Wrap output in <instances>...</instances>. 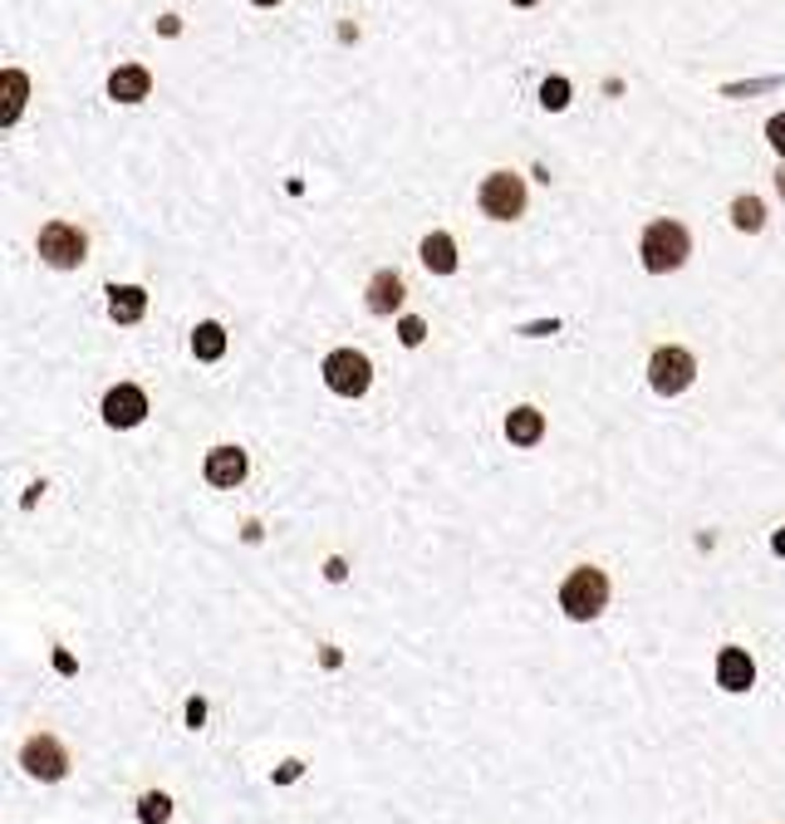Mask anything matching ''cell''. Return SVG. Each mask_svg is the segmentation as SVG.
I'll use <instances>...</instances> for the list:
<instances>
[{
	"mask_svg": "<svg viewBox=\"0 0 785 824\" xmlns=\"http://www.w3.org/2000/svg\"><path fill=\"white\" fill-rule=\"evenodd\" d=\"M639 256H643V266L653 270V275H668V270H682L688 266V256H692V236H688V226L682 222H653L643 231V246H639Z\"/></svg>",
	"mask_w": 785,
	"mask_h": 824,
	"instance_id": "obj_1",
	"label": "cell"
},
{
	"mask_svg": "<svg viewBox=\"0 0 785 824\" xmlns=\"http://www.w3.org/2000/svg\"><path fill=\"white\" fill-rule=\"evenodd\" d=\"M560 609L575 618V624H589V618H599L609 609V575L595 565H579L570 579H565L560 589Z\"/></svg>",
	"mask_w": 785,
	"mask_h": 824,
	"instance_id": "obj_2",
	"label": "cell"
},
{
	"mask_svg": "<svg viewBox=\"0 0 785 824\" xmlns=\"http://www.w3.org/2000/svg\"><path fill=\"white\" fill-rule=\"evenodd\" d=\"M692 378H698V359H692L688 349H678V343H668V349H658L653 359H648V383H653L658 398L688 393Z\"/></svg>",
	"mask_w": 785,
	"mask_h": 824,
	"instance_id": "obj_3",
	"label": "cell"
},
{
	"mask_svg": "<svg viewBox=\"0 0 785 824\" xmlns=\"http://www.w3.org/2000/svg\"><path fill=\"white\" fill-rule=\"evenodd\" d=\"M320 373H324L329 393H339V398H363L373 383V363H369V353H359V349H334Z\"/></svg>",
	"mask_w": 785,
	"mask_h": 824,
	"instance_id": "obj_4",
	"label": "cell"
},
{
	"mask_svg": "<svg viewBox=\"0 0 785 824\" xmlns=\"http://www.w3.org/2000/svg\"><path fill=\"white\" fill-rule=\"evenodd\" d=\"M40 260L54 270H79L89 260V236L74 222H50L40 231Z\"/></svg>",
	"mask_w": 785,
	"mask_h": 824,
	"instance_id": "obj_5",
	"label": "cell"
},
{
	"mask_svg": "<svg viewBox=\"0 0 785 824\" xmlns=\"http://www.w3.org/2000/svg\"><path fill=\"white\" fill-rule=\"evenodd\" d=\"M476 206H482L492 222H516V216L526 212V177H516V172H492V177L482 182V192H476Z\"/></svg>",
	"mask_w": 785,
	"mask_h": 824,
	"instance_id": "obj_6",
	"label": "cell"
},
{
	"mask_svg": "<svg viewBox=\"0 0 785 824\" xmlns=\"http://www.w3.org/2000/svg\"><path fill=\"white\" fill-rule=\"evenodd\" d=\"M20 765H25L35 781H64V775H70V751H64L54 737H44V731H40V737L25 741V751H20Z\"/></svg>",
	"mask_w": 785,
	"mask_h": 824,
	"instance_id": "obj_7",
	"label": "cell"
},
{
	"mask_svg": "<svg viewBox=\"0 0 785 824\" xmlns=\"http://www.w3.org/2000/svg\"><path fill=\"white\" fill-rule=\"evenodd\" d=\"M147 418V393L143 388H133V383H118V388H109V398H104V422L109 428H138V422Z\"/></svg>",
	"mask_w": 785,
	"mask_h": 824,
	"instance_id": "obj_8",
	"label": "cell"
},
{
	"mask_svg": "<svg viewBox=\"0 0 785 824\" xmlns=\"http://www.w3.org/2000/svg\"><path fill=\"white\" fill-rule=\"evenodd\" d=\"M246 472H250V462H246L241 446H211L207 462H202V476H207L211 486H241Z\"/></svg>",
	"mask_w": 785,
	"mask_h": 824,
	"instance_id": "obj_9",
	"label": "cell"
},
{
	"mask_svg": "<svg viewBox=\"0 0 785 824\" xmlns=\"http://www.w3.org/2000/svg\"><path fill=\"white\" fill-rule=\"evenodd\" d=\"M751 682H756V662H751L746 648L716 652V687H722V692H746Z\"/></svg>",
	"mask_w": 785,
	"mask_h": 824,
	"instance_id": "obj_10",
	"label": "cell"
},
{
	"mask_svg": "<svg viewBox=\"0 0 785 824\" xmlns=\"http://www.w3.org/2000/svg\"><path fill=\"white\" fill-rule=\"evenodd\" d=\"M153 94V74H147L143 64H123L109 74V99L113 103H143Z\"/></svg>",
	"mask_w": 785,
	"mask_h": 824,
	"instance_id": "obj_11",
	"label": "cell"
},
{
	"mask_svg": "<svg viewBox=\"0 0 785 824\" xmlns=\"http://www.w3.org/2000/svg\"><path fill=\"white\" fill-rule=\"evenodd\" d=\"M363 295H369L373 315H393V309H403V300H407V285H403V275H397V270H379Z\"/></svg>",
	"mask_w": 785,
	"mask_h": 824,
	"instance_id": "obj_12",
	"label": "cell"
},
{
	"mask_svg": "<svg viewBox=\"0 0 785 824\" xmlns=\"http://www.w3.org/2000/svg\"><path fill=\"white\" fill-rule=\"evenodd\" d=\"M109 315L118 325H138L147 315V290L143 285H109Z\"/></svg>",
	"mask_w": 785,
	"mask_h": 824,
	"instance_id": "obj_13",
	"label": "cell"
},
{
	"mask_svg": "<svg viewBox=\"0 0 785 824\" xmlns=\"http://www.w3.org/2000/svg\"><path fill=\"white\" fill-rule=\"evenodd\" d=\"M506 437H510V446H536L545 437V412L540 408H510Z\"/></svg>",
	"mask_w": 785,
	"mask_h": 824,
	"instance_id": "obj_14",
	"label": "cell"
},
{
	"mask_svg": "<svg viewBox=\"0 0 785 824\" xmlns=\"http://www.w3.org/2000/svg\"><path fill=\"white\" fill-rule=\"evenodd\" d=\"M423 266L432 275H452V270H457V240H452L447 231H432L423 240Z\"/></svg>",
	"mask_w": 785,
	"mask_h": 824,
	"instance_id": "obj_15",
	"label": "cell"
},
{
	"mask_svg": "<svg viewBox=\"0 0 785 824\" xmlns=\"http://www.w3.org/2000/svg\"><path fill=\"white\" fill-rule=\"evenodd\" d=\"M192 353H197L202 363H216L226 353V329L207 319V325H197V334H192Z\"/></svg>",
	"mask_w": 785,
	"mask_h": 824,
	"instance_id": "obj_16",
	"label": "cell"
},
{
	"mask_svg": "<svg viewBox=\"0 0 785 824\" xmlns=\"http://www.w3.org/2000/svg\"><path fill=\"white\" fill-rule=\"evenodd\" d=\"M732 222H736V231H761V226H766V206H761V197H736Z\"/></svg>",
	"mask_w": 785,
	"mask_h": 824,
	"instance_id": "obj_17",
	"label": "cell"
},
{
	"mask_svg": "<svg viewBox=\"0 0 785 824\" xmlns=\"http://www.w3.org/2000/svg\"><path fill=\"white\" fill-rule=\"evenodd\" d=\"M25 74L20 69H10L6 74V113H0V123H16L20 119V109H25Z\"/></svg>",
	"mask_w": 785,
	"mask_h": 824,
	"instance_id": "obj_18",
	"label": "cell"
},
{
	"mask_svg": "<svg viewBox=\"0 0 785 824\" xmlns=\"http://www.w3.org/2000/svg\"><path fill=\"white\" fill-rule=\"evenodd\" d=\"M138 820L143 824H167L173 820V800H167L163 790H147V795L138 800Z\"/></svg>",
	"mask_w": 785,
	"mask_h": 824,
	"instance_id": "obj_19",
	"label": "cell"
},
{
	"mask_svg": "<svg viewBox=\"0 0 785 824\" xmlns=\"http://www.w3.org/2000/svg\"><path fill=\"white\" fill-rule=\"evenodd\" d=\"M540 103L545 109H565V103H570V84H565V79H545Z\"/></svg>",
	"mask_w": 785,
	"mask_h": 824,
	"instance_id": "obj_20",
	"label": "cell"
},
{
	"mask_svg": "<svg viewBox=\"0 0 785 824\" xmlns=\"http://www.w3.org/2000/svg\"><path fill=\"white\" fill-rule=\"evenodd\" d=\"M397 339H403L407 349H417V343L427 339V325H423V319H417V315H407L403 325H397Z\"/></svg>",
	"mask_w": 785,
	"mask_h": 824,
	"instance_id": "obj_21",
	"label": "cell"
},
{
	"mask_svg": "<svg viewBox=\"0 0 785 824\" xmlns=\"http://www.w3.org/2000/svg\"><path fill=\"white\" fill-rule=\"evenodd\" d=\"M766 137H771V147H776V153L785 157V113H776V119L766 123Z\"/></svg>",
	"mask_w": 785,
	"mask_h": 824,
	"instance_id": "obj_22",
	"label": "cell"
},
{
	"mask_svg": "<svg viewBox=\"0 0 785 824\" xmlns=\"http://www.w3.org/2000/svg\"><path fill=\"white\" fill-rule=\"evenodd\" d=\"M202 721H207V702H202V697H192V702H187V727L197 731Z\"/></svg>",
	"mask_w": 785,
	"mask_h": 824,
	"instance_id": "obj_23",
	"label": "cell"
},
{
	"mask_svg": "<svg viewBox=\"0 0 785 824\" xmlns=\"http://www.w3.org/2000/svg\"><path fill=\"white\" fill-rule=\"evenodd\" d=\"M300 771H304L300 761H286V765H280V771H276V785H290V781H300Z\"/></svg>",
	"mask_w": 785,
	"mask_h": 824,
	"instance_id": "obj_24",
	"label": "cell"
},
{
	"mask_svg": "<svg viewBox=\"0 0 785 824\" xmlns=\"http://www.w3.org/2000/svg\"><path fill=\"white\" fill-rule=\"evenodd\" d=\"M324 575H329V579H334V584H339V579H344V575H349V569H344V559H329V565H324Z\"/></svg>",
	"mask_w": 785,
	"mask_h": 824,
	"instance_id": "obj_25",
	"label": "cell"
},
{
	"mask_svg": "<svg viewBox=\"0 0 785 824\" xmlns=\"http://www.w3.org/2000/svg\"><path fill=\"white\" fill-rule=\"evenodd\" d=\"M771 549H776V555L785 559V525H781V531H776V540H771Z\"/></svg>",
	"mask_w": 785,
	"mask_h": 824,
	"instance_id": "obj_26",
	"label": "cell"
},
{
	"mask_svg": "<svg viewBox=\"0 0 785 824\" xmlns=\"http://www.w3.org/2000/svg\"><path fill=\"white\" fill-rule=\"evenodd\" d=\"M250 6H280V0H250Z\"/></svg>",
	"mask_w": 785,
	"mask_h": 824,
	"instance_id": "obj_27",
	"label": "cell"
},
{
	"mask_svg": "<svg viewBox=\"0 0 785 824\" xmlns=\"http://www.w3.org/2000/svg\"><path fill=\"white\" fill-rule=\"evenodd\" d=\"M510 6H536V0H510Z\"/></svg>",
	"mask_w": 785,
	"mask_h": 824,
	"instance_id": "obj_28",
	"label": "cell"
},
{
	"mask_svg": "<svg viewBox=\"0 0 785 824\" xmlns=\"http://www.w3.org/2000/svg\"><path fill=\"white\" fill-rule=\"evenodd\" d=\"M781 192H785V172H781Z\"/></svg>",
	"mask_w": 785,
	"mask_h": 824,
	"instance_id": "obj_29",
	"label": "cell"
}]
</instances>
